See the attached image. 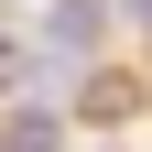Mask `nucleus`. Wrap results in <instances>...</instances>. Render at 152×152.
<instances>
[{
    "mask_svg": "<svg viewBox=\"0 0 152 152\" xmlns=\"http://www.w3.org/2000/svg\"><path fill=\"white\" fill-rule=\"evenodd\" d=\"M0 152H65V120H54L44 98H11L0 109Z\"/></svg>",
    "mask_w": 152,
    "mask_h": 152,
    "instance_id": "2",
    "label": "nucleus"
},
{
    "mask_svg": "<svg viewBox=\"0 0 152 152\" xmlns=\"http://www.w3.org/2000/svg\"><path fill=\"white\" fill-rule=\"evenodd\" d=\"M109 22H120V11H109V0H54V11H44V22H33V54H44V65H87V54H98L109 44Z\"/></svg>",
    "mask_w": 152,
    "mask_h": 152,
    "instance_id": "1",
    "label": "nucleus"
},
{
    "mask_svg": "<svg viewBox=\"0 0 152 152\" xmlns=\"http://www.w3.org/2000/svg\"><path fill=\"white\" fill-rule=\"evenodd\" d=\"M141 109V87L130 76H98V65H76V120H130Z\"/></svg>",
    "mask_w": 152,
    "mask_h": 152,
    "instance_id": "3",
    "label": "nucleus"
},
{
    "mask_svg": "<svg viewBox=\"0 0 152 152\" xmlns=\"http://www.w3.org/2000/svg\"><path fill=\"white\" fill-rule=\"evenodd\" d=\"M109 11H120V22H130V33H152V0H109Z\"/></svg>",
    "mask_w": 152,
    "mask_h": 152,
    "instance_id": "4",
    "label": "nucleus"
}]
</instances>
